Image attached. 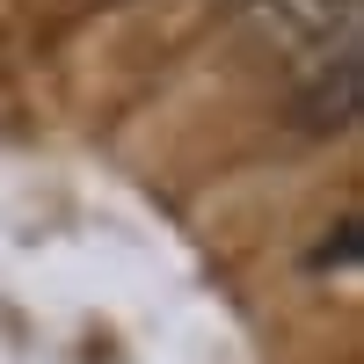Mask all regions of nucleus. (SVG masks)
<instances>
[{
	"instance_id": "obj_2",
	"label": "nucleus",
	"mask_w": 364,
	"mask_h": 364,
	"mask_svg": "<svg viewBox=\"0 0 364 364\" xmlns=\"http://www.w3.org/2000/svg\"><path fill=\"white\" fill-rule=\"evenodd\" d=\"M255 8L277 22L291 44H299V37H328V29H336V37L357 29V0H255Z\"/></svg>"
},
{
	"instance_id": "obj_1",
	"label": "nucleus",
	"mask_w": 364,
	"mask_h": 364,
	"mask_svg": "<svg viewBox=\"0 0 364 364\" xmlns=\"http://www.w3.org/2000/svg\"><path fill=\"white\" fill-rule=\"evenodd\" d=\"M291 117H299L306 132H343L350 117H357V37H343L336 58H321V66H314V80L299 87Z\"/></svg>"
}]
</instances>
